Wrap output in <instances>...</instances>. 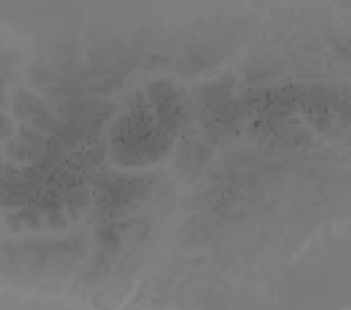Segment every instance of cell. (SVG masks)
<instances>
[{"mask_svg":"<svg viewBox=\"0 0 351 310\" xmlns=\"http://www.w3.org/2000/svg\"><path fill=\"white\" fill-rule=\"evenodd\" d=\"M16 113L21 117L32 118H49L45 107L43 106L38 98L26 92H19L16 97Z\"/></svg>","mask_w":351,"mask_h":310,"instance_id":"obj_1","label":"cell"}]
</instances>
